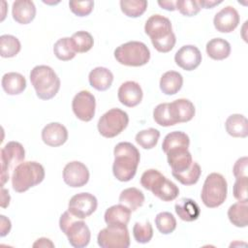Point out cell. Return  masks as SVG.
Masks as SVG:
<instances>
[{
    "instance_id": "cell-1",
    "label": "cell",
    "mask_w": 248,
    "mask_h": 248,
    "mask_svg": "<svg viewBox=\"0 0 248 248\" xmlns=\"http://www.w3.org/2000/svg\"><path fill=\"white\" fill-rule=\"evenodd\" d=\"M113 154L112 172L114 177L122 182L130 181L135 176L140 164V151L131 142L122 141L115 145Z\"/></svg>"
},
{
    "instance_id": "cell-2",
    "label": "cell",
    "mask_w": 248,
    "mask_h": 248,
    "mask_svg": "<svg viewBox=\"0 0 248 248\" xmlns=\"http://www.w3.org/2000/svg\"><path fill=\"white\" fill-rule=\"evenodd\" d=\"M30 81L37 96L42 100L52 99L59 91L60 79L54 70L46 65H38L30 72Z\"/></svg>"
},
{
    "instance_id": "cell-3",
    "label": "cell",
    "mask_w": 248,
    "mask_h": 248,
    "mask_svg": "<svg viewBox=\"0 0 248 248\" xmlns=\"http://www.w3.org/2000/svg\"><path fill=\"white\" fill-rule=\"evenodd\" d=\"M11 178L13 189L17 193H23L44 180L45 169L35 161L22 162L15 169Z\"/></svg>"
},
{
    "instance_id": "cell-4",
    "label": "cell",
    "mask_w": 248,
    "mask_h": 248,
    "mask_svg": "<svg viewBox=\"0 0 248 248\" xmlns=\"http://www.w3.org/2000/svg\"><path fill=\"white\" fill-rule=\"evenodd\" d=\"M140 184L163 202H171L179 195L178 187L155 169L147 170L142 173Z\"/></svg>"
},
{
    "instance_id": "cell-5",
    "label": "cell",
    "mask_w": 248,
    "mask_h": 248,
    "mask_svg": "<svg viewBox=\"0 0 248 248\" xmlns=\"http://www.w3.org/2000/svg\"><path fill=\"white\" fill-rule=\"evenodd\" d=\"M59 227L73 247L83 248L89 244L91 233L88 226L82 219L74 216L69 210L61 215Z\"/></svg>"
},
{
    "instance_id": "cell-6",
    "label": "cell",
    "mask_w": 248,
    "mask_h": 248,
    "mask_svg": "<svg viewBox=\"0 0 248 248\" xmlns=\"http://www.w3.org/2000/svg\"><path fill=\"white\" fill-rule=\"evenodd\" d=\"M228 184L225 177L218 173H209L203 183L201 199L203 204L209 208H215L223 204L227 198Z\"/></svg>"
},
{
    "instance_id": "cell-7",
    "label": "cell",
    "mask_w": 248,
    "mask_h": 248,
    "mask_svg": "<svg viewBox=\"0 0 248 248\" xmlns=\"http://www.w3.org/2000/svg\"><path fill=\"white\" fill-rule=\"evenodd\" d=\"M116 61L125 66L140 67L147 64L150 59V50L141 42L131 41L120 45L114 50Z\"/></svg>"
},
{
    "instance_id": "cell-8",
    "label": "cell",
    "mask_w": 248,
    "mask_h": 248,
    "mask_svg": "<svg viewBox=\"0 0 248 248\" xmlns=\"http://www.w3.org/2000/svg\"><path fill=\"white\" fill-rule=\"evenodd\" d=\"M25 150L21 143L9 141L1 149V186L9 180L15 169L24 162Z\"/></svg>"
},
{
    "instance_id": "cell-9",
    "label": "cell",
    "mask_w": 248,
    "mask_h": 248,
    "mask_svg": "<svg viewBox=\"0 0 248 248\" xmlns=\"http://www.w3.org/2000/svg\"><path fill=\"white\" fill-rule=\"evenodd\" d=\"M128 123L127 112L115 108L108 110L100 117L97 128L101 136L110 139L118 136L128 126Z\"/></svg>"
},
{
    "instance_id": "cell-10",
    "label": "cell",
    "mask_w": 248,
    "mask_h": 248,
    "mask_svg": "<svg viewBox=\"0 0 248 248\" xmlns=\"http://www.w3.org/2000/svg\"><path fill=\"white\" fill-rule=\"evenodd\" d=\"M97 242L102 248H128L130 235L127 225H108L99 232Z\"/></svg>"
},
{
    "instance_id": "cell-11",
    "label": "cell",
    "mask_w": 248,
    "mask_h": 248,
    "mask_svg": "<svg viewBox=\"0 0 248 248\" xmlns=\"http://www.w3.org/2000/svg\"><path fill=\"white\" fill-rule=\"evenodd\" d=\"M98 206V202L95 196L90 193H78L73 196L68 203V210L79 219H85L90 216Z\"/></svg>"
},
{
    "instance_id": "cell-12",
    "label": "cell",
    "mask_w": 248,
    "mask_h": 248,
    "mask_svg": "<svg viewBox=\"0 0 248 248\" xmlns=\"http://www.w3.org/2000/svg\"><path fill=\"white\" fill-rule=\"evenodd\" d=\"M72 108L75 115L81 121L88 122L95 115L96 100L92 93L87 90L79 91L73 99Z\"/></svg>"
},
{
    "instance_id": "cell-13",
    "label": "cell",
    "mask_w": 248,
    "mask_h": 248,
    "mask_svg": "<svg viewBox=\"0 0 248 248\" xmlns=\"http://www.w3.org/2000/svg\"><path fill=\"white\" fill-rule=\"evenodd\" d=\"M63 180L70 187H82L89 180V170L87 167L79 161L70 162L64 167Z\"/></svg>"
},
{
    "instance_id": "cell-14",
    "label": "cell",
    "mask_w": 248,
    "mask_h": 248,
    "mask_svg": "<svg viewBox=\"0 0 248 248\" xmlns=\"http://www.w3.org/2000/svg\"><path fill=\"white\" fill-rule=\"evenodd\" d=\"M144 31L150 37L151 41L163 39L173 33L170 20L161 15L151 16L145 22Z\"/></svg>"
},
{
    "instance_id": "cell-15",
    "label": "cell",
    "mask_w": 248,
    "mask_h": 248,
    "mask_svg": "<svg viewBox=\"0 0 248 248\" xmlns=\"http://www.w3.org/2000/svg\"><path fill=\"white\" fill-rule=\"evenodd\" d=\"M174 61L181 69L185 71H193L200 66L202 62V53L197 46L186 45L176 51Z\"/></svg>"
},
{
    "instance_id": "cell-16",
    "label": "cell",
    "mask_w": 248,
    "mask_h": 248,
    "mask_svg": "<svg viewBox=\"0 0 248 248\" xmlns=\"http://www.w3.org/2000/svg\"><path fill=\"white\" fill-rule=\"evenodd\" d=\"M239 19L238 12L233 7L227 6L215 15L213 24L217 31L221 33H230L238 26Z\"/></svg>"
},
{
    "instance_id": "cell-17",
    "label": "cell",
    "mask_w": 248,
    "mask_h": 248,
    "mask_svg": "<svg viewBox=\"0 0 248 248\" xmlns=\"http://www.w3.org/2000/svg\"><path fill=\"white\" fill-rule=\"evenodd\" d=\"M117 96L122 105L128 108H133L141 102L143 93L140 85L138 82L128 80L120 85Z\"/></svg>"
},
{
    "instance_id": "cell-18",
    "label": "cell",
    "mask_w": 248,
    "mask_h": 248,
    "mask_svg": "<svg viewBox=\"0 0 248 248\" xmlns=\"http://www.w3.org/2000/svg\"><path fill=\"white\" fill-rule=\"evenodd\" d=\"M169 109L175 124L185 123L192 120L196 113L194 104L188 99H177L169 103Z\"/></svg>"
},
{
    "instance_id": "cell-19",
    "label": "cell",
    "mask_w": 248,
    "mask_h": 248,
    "mask_svg": "<svg viewBox=\"0 0 248 248\" xmlns=\"http://www.w3.org/2000/svg\"><path fill=\"white\" fill-rule=\"evenodd\" d=\"M42 140L46 145L57 147L67 141L68 131L64 125L58 122H51L42 130Z\"/></svg>"
},
{
    "instance_id": "cell-20",
    "label": "cell",
    "mask_w": 248,
    "mask_h": 248,
    "mask_svg": "<svg viewBox=\"0 0 248 248\" xmlns=\"http://www.w3.org/2000/svg\"><path fill=\"white\" fill-rule=\"evenodd\" d=\"M167 154V160L171 168V171L180 172L187 170L193 163L192 155L188 148H176L170 150Z\"/></svg>"
},
{
    "instance_id": "cell-21",
    "label": "cell",
    "mask_w": 248,
    "mask_h": 248,
    "mask_svg": "<svg viewBox=\"0 0 248 248\" xmlns=\"http://www.w3.org/2000/svg\"><path fill=\"white\" fill-rule=\"evenodd\" d=\"M13 18L19 24L30 23L36 16V7L32 1L17 0L13 3Z\"/></svg>"
},
{
    "instance_id": "cell-22",
    "label": "cell",
    "mask_w": 248,
    "mask_h": 248,
    "mask_svg": "<svg viewBox=\"0 0 248 248\" xmlns=\"http://www.w3.org/2000/svg\"><path fill=\"white\" fill-rule=\"evenodd\" d=\"M90 85L98 91L108 90L113 81L112 73L105 67L94 68L88 76Z\"/></svg>"
},
{
    "instance_id": "cell-23",
    "label": "cell",
    "mask_w": 248,
    "mask_h": 248,
    "mask_svg": "<svg viewBox=\"0 0 248 248\" xmlns=\"http://www.w3.org/2000/svg\"><path fill=\"white\" fill-rule=\"evenodd\" d=\"M178 217L185 222H193L197 220L201 214V209L198 203L188 198L180 199L174 206Z\"/></svg>"
},
{
    "instance_id": "cell-24",
    "label": "cell",
    "mask_w": 248,
    "mask_h": 248,
    "mask_svg": "<svg viewBox=\"0 0 248 248\" xmlns=\"http://www.w3.org/2000/svg\"><path fill=\"white\" fill-rule=\"evenodd\" d=\"M1 85L8 95H18L26 88L25 78L16 72H10L2 77Z\"/></svg>"
},
{
    "instance_id": "cell-25",
    "label": "cell",
    "mask_w": 248,
    "mask_h": 248,
    "mask_svg": "<svg viewBox=\"0 0 248 248\" xmlns=\"http://www.w3.org/2000/svg\"><path fill=\"white\" fill-rule=\"evenodd\" d=\"M225 128L227 133L233 138H246L248 136V121L242 114L230 115L225 122Z\"/></svg>"
},
{
    "instance_id": "cell-26",
    "label": "cell",
    "mask_w": 248,
    "mask_h": 248,
    "mask_svg": "<svg viewBox=\"0 0 248 248\" xmlns=\"http://www.w3.org/2000/svg\"><path fill=\"white\" fill-rule=\"evenodd\" d=\"M131 212L123 204H115L106 210L104 219L107 225H127L130 221Z\"/></svg>"
},
{
    "instance_id": "cell-27",
    "label": "cell",
    "mask_w": 248,
    "mask_h": 248,
    "mask_svg": "<svg viewBox=\"0 0 248 248\" xmlns=\"http://www.w3.org/2000/svg\"><path fill=\"white\" fill-rule=\"evenodd\" d=\"M183 78L175 71H168L161 77L160 89L166 95H174L182 87Z\"/></svg>"
},
{
    "instance_id": "cell-28",
    "label": "cell",
    "mask_w": 248,
    "mask_h": 248,
    "mask_svg": "<svg viewBox=\"0 0 248 248\" xmlns=\"http://www.w3.org/2000/svg\"><path fill=\"white\" fill-rule=\"evenodd\" d=\"M207 55L214 60H224L231 53V45L222 38H214L210 40L205 46Z\"/></svg>"
},
{
    "instance_id": "cell-29",
    "label": "cell",
    "mask_w": 248,
    "mask_h": 248,
    "mask_svg": "<svg viewBox=\"0 0 248 248\" xmlns=\"http://www.w3.org/2000/svg\"><path fill=\"white\" fill-rule=\"evenodd\" d=\"M119 202L128 207L131 211H136L144 202L143 193L135 187L124 189L119 195Z\"/></svg>"
},
{
    "instance_id": "cell-30",
    "label": "cell",
    "mask_w": 248,
    "mask_h": 248,
    "mask_svg": "<svg viewBox=\"0 0 248 248\" xmlns=\"http://www.w3.org/2000/svg\"><path fill=\"white\" fill-rule=\"evenodd\" d=\"M190 145V139L188 135L181 131H174L169 133L162 143V149L165 153L176 148H188Z\"/></svg>"
},
{
    "instance_id": "cell-31",
    "label": "cell",
    "mask_w": 248,
    "mask_h": 248,
    "mask_svg": "<svg viewBox=\"0 0 248 248\" xmlns=\"http://www.w3.org/2000/svg\"><path fill=\"white\" fill-rule=\"evenodd\" d=\"M230 222L237 228H245L248 225V205L247 202H235L228 209Z\"/></svg>"
},
{
    "instance_id": "cell-32",
    "label": "cell",
    "mask_w": 248,
    "mask_h": 248,
    "mask_svg": "<svg viewBox=\"0 0 248 248\" xmlns=\"http://www.w3.org/2000/svg\"><path fill=\"white\" fill-rule=\"evenodd\" d=\"M21 48L19 40L13 35L0 36V54L4 58L15 57Z\"/></svg>"
},
{
    "instance_id": "cell-33",
    "label": "cell",
    "mask_w": 248,
    "mask_h": 248,
    "mask_svg": "<svg viewBox=\"0 0 248 248\" xmlns=\"http://www.w3.org/2000/svg\"><path fill=\"white\" fill-rule=\"evenodd\" d=\"M201 173H202V170L200 165L197 162H193L191 166L183 171H180V172L171 171L172 176L176 180H178L181 184L186 186L196 184L200 179Z\"/></svg>"
},
{
    "instance_id": "cell-34",
    "label": "cell",
    "mask_w": 248,
    "mask_h": 248,
    "mask_svg": "<svg viewBox=\"0 0 248 248\" xmlns=\"http://www.w3.org/2000/svg\"><path fill=\"white\" fill-rule=\"evenodd\" d=\"M71 43L76 52L83 53L89 51L92 48L94 40L90 33L86 31H78L71 37Z\"/></svg>"
},
{
    "instance_id": "cell-35",
    "label": "cell",
    "mask_w": 248,
    "mask_h": 248,
    "mask_svg": "<svg viewBox=\"0 0 248 248\" xmlns=\"http://www.w3.org/2000/svg\"><path fill=\"white\" fill-rule=\"evenodd\" d=\"M147 8V1L144 0H121L120 9L129 17H139L144 14Z\"/></svg>"
},
{
    "instance_id": "cell-36",
    "label": "cell",
    "mask_w": 248,
    "mask_h": 248,
    "mask_svg": "<svg viewBox=\"0 0 248 248\" xmlns=\"http://www.w3.org/2000/svg\"><path fill=\"white\" fill-rule=\"evenodd\" d=\"M54 55L61 61H69L76 56V51L72 46L71 38L59 39L53 46Z\"/></svg>"
},
{
    "instance_id": "cell-37",
    "label": "cell",
    "mask_w": 248,
    "mask_h": 248,
    "mask_svg": "<svg viewBox=\"0 0 248 248\" xmlns=\"http://www.w3.org/2000/svg\"><path fill=\"white\" fill-rule=\"evenodd\" d=\"M160 138V132L155 128H148L140 131L135 138L136 142L144 149H151L156 146Z\"/></svg>"
},
{
    "instance_id": "cell-38",
    "label": "cell",
    "mask_w": 248,
    "mask_h": 248,
    "mask_svg": "<svg viewBox=\"0 0 248 248\" xmlns=\"http://www.w3.org/2000/svg\"><path fill=\"white\" fill-rule=\"evenodd\" d=\"M155 225L163 234L171 233L176 228V220L170 212H160L155 217Z\"/></svg>"
},
{
    "instance_id": "cell-39",
    "label": "cell",
    "mask_w": 248,
    "mask_h": 248,
    "mask_svg": "<svg viewBox=\"0 0 248 248\" xmlns=\"http://www.w3.org/2000/svg\"><path fill=\"white\" fill-rule=\"evenodd\" d=\"M133 235L138 243H148L153 237V228L150 222L146 221L144 224L135 223L133 227Z\"/></svg>"
},
{
    "instance_id": "cell-40",
    "label": "cell",
    "mask_w": 248,
    "mask_h": 248,
    "mask_svg": "<svg viewBox=\"0 0 248 248\" xmlns=\"http://www.w3.org/2000/svg\"><path fill=\"white\" fill-rule=\"evenodd\" d=\"M153 118L158 125L163 127H170L175 125L170 113L169 103L159 104L153 110Z\"/></svg>"
},
{
    "instance_id": "cell-41",
    "label": "cell",
    "mask_w": 248,
    "mask_h": 248,
    "mask_svg": "<svg viewBox=\"0 0 248 248\" xmlns=\"http://www.w3.org/2000/svg\"><path fill=\"white\" fill-rule=\"evenodd\" d=\"M176 10L185 16H194L201 11V7L198 1L195 0H178L175 4Z\"/></svg>"
},
{
    "instance_id": "cell-42",
    "label": "cell",
    "mask_w": 248,
    "mask_h": 248,
    "mask_svg": "<svg viewBox=\"0 0 248 248\" xmlns=\"http://www.w3.org/2000/svg\"><path fill=\"white\" fill-rule=\"evenodd\" d=\"M70 10L78 16H86L91 14L94 8V1H70Z\"/></svg>"
},
{
    "instance_id": "cell-43",
    "label": "cell",
    "mask_w": 248,
    "mask_h": 248,
    "mask_svg": "<svg viewBox=\"0 0 248 248\" xmlns=\"http://www.w3.org/2000/svg\"><path fill=\"white\" fill-rule=\"evenodd\" d=\"M247 186H248V177L236 178L232 193L233 197L240 202H247Z\"/></svg>"
},
{
    "instance_id": "cell-44",
    "label": "cell",
    "mask_w": 248,
    "mask_h": 248,
    "mask_svg": "<svg viewBox=\"0 0 248 248\" xmlns=\"http://www.w3.org/2000/svg\"><path fill=\"white\" fill-rule=\"evenodd\" d=\"M151 43L156 50H158L159 52L167 53L173 48V46L176 43V39H175L174 33H171L170 35H169L163 39H160L157 41H151Z\"/></svg>"
},
{
    "instance_id": "cell-45",
    "label": "cell",
    "mask_w": 248,
    "mask_h": 248,
    "mask_svg": "<svg viewBox=\"0 0 248 248\" xmlns=\"http://www.w3.org/2000/svg\"><path fill=\"white\" fill-rule=\"evenodd\" d=\"M232 172L235 178L248 177V158L246 156L236 160L232 168Z\"/></svg>"
},
{
    "instance_id": "cell-46",
    "label": "cell",
    "mask_w": 248,
    "mask_h": 248,
    "mask_svg": "<svg viewBox=\"0 0 248 248\" xmlns=\"http://www.w3.org/2000/svg\"><path fill=\"white\" fill-rule=\"evenodd\" d=\"M0 217H1V233H0V235L5 236L10 232L12 225H11V221L9 218H7L4 215H1Z\"/></svg>"
},
{
    "instance_id": "cell-47",
    "label": "cell",
    "mask_w": 248,
    "mask_h": 248,
    "mask_svg": "<svg viewBox=\"0 0 248 248\" xmlns=\"http://www.w3.org/2000/svg\"><path fill=\"white\" fill-rule=\"evenodd\" d=\"M33 247H54V244L51 242L50 239L46 237H41L34 242Z\"/></svg>"
},
{
    "instance_id": "cell-48",
    "label": "cell",
    "mask_w": 248,
    "mask_h": 248,
    "mask_svg": "<svg viewBox=\"0 0 248 248\" xmlns=\"http://www.w3.org/2000/svg\"><path fill=\"white\" fill-rule=\"evenodd\" d=\"M158 4H159V6L162 9L167 10V11H174V10H176V7H175L176 1H170V0L158 1Z\"/></svg>"
},
{
    "instance_id": "cell-49",
    "label": "cell",
    "mask_w": 248,
    "mask_h": 248,
    "mask_svg": "<svg viewBox=\"0 0 248 248\" xmlns=\"http://www.w3.org/2000/svg\"><path fill=\"white\" fill-rule=\"evenodd\" d=\"M201 8L204 9H212L214 6H217L222 3V1H212V0H199L198 1Z\"/></svg>"
},
{
    "instance_id": "cell-50",
    "label": "cell",
    "mask_w": 248,
    "mask_h": 248,
    "mask_svg": "<svg viewBox=\"0 0 248 248\" xmlns=\"http://www.w3.org/2000/svg\"><path fill=\"white\" fill-rule=\"evenodd\" d=\"M1 192H2V202H1V206H2V207H7V206L9 205V203H10V200H11L10 195H9V191H8V190H6V189H4V188L2 187Z\"/></svg>"
}]
</instances>
